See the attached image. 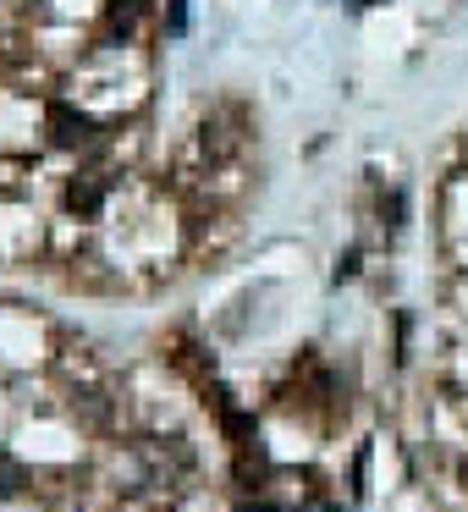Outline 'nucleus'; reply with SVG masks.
Instances as JSON below:
<instances>
[{
	"label": "nucleus",
	"mask_w": 468,
	"mask_h": 512,
	"mask_svg": "<svg viewBox=\"0 0 468 512\" xmlns=\"http://www.w3.org/2000/svg\"><path fill=\"white\" fill-rule=\"evenodd\" d=\"M50 127H56L61 144H83L89 138V116H72L67 105H50Z\"/></svg>",
	"instance_id": "obj_1"
},
{
	"label": "nucleus",
	"mask_w": 468,
	"mask_h": 512,
	"mask_svg": "<svg viewBox=\"0 0 468 512\" xmlns=\"http://www.w3.org/2000/svg\"><path fill=\"white\" fill-rule=\"evenodd\" d=\"M17 485H23L17 463H12V457H0V496H17Z\"/></svg>",
	"instance_id": "obj_2"
},
{
	"label": "nucleus",
	"mask_w": 468,
	"mask_h": 512,
	"mask_svg": "<svg viewBox=\"0 0 468 512\" xmlns=\"http://www.w3.org/2000/svg\"><path fill=\"white\" fill-rule=\"evenodd\" d=\"M111 23H116V28H133V23H138V0H116Z\"/></svg>",
	"instance_id": "obj_3"
},
{
	"label": "nucleus",
	"mask_w": 468,
	"mask_h": 512,
	"mask_svg": "<svg viewBox=\"0 0 468 512\" xmlns=\"http://www.w3.org/2000/svg\"><path fill=\"white\" fill-rule=\"evenodd\" d=\"M358 6H380V0H358Z\"/></svg>",
	"instance_id": "obj_4"
}]
</instances>
